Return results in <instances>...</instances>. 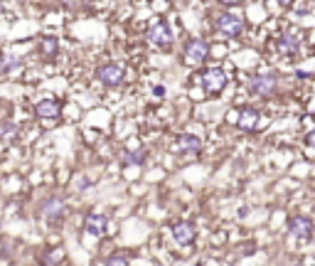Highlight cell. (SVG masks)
<instances>
[{
    "mask_svg": "<svg viewBox=\"0 0 315 266\" xmlns=\"http://www.w3.org/2000/svg\"><path fill=\"white\" fill-rule=\"evenodd\" d=\"M247 89L252 91L253 96H273L276 94V89H278V79H276V74H258V76H252L249 79V84H247Z\"/></svg>",
    "mask_w": 315,
    "mask_h": 266,
    "instance_id": "cell-1",
    "label": "cell"
},
{
    "mask_svg": "<svg viewBox=\"0 0 315 266\" xmlns=\"http://www.w3.org/2000/svg\"><path fill=\"white\" fill-rule=\"evenodd\" d=\"M96 76L101 79V84H106L109 89H114V86H121V84H124V79H126V69H124L121 65H116V62H109V65L99 66Z\"/></svg>",
    "mask_w": 315,
    "mask_h": 266,
    "instance_id": "cell-2",
    "label": "cell"
},
{
    "mask_svg": "<svg viewBox=\"0 0 315 266\" xmlns=\"http://www.w3.org/2000/svg\"><path fill=\"white\" fill-rule=\"evenodd\" d=\"M217 30H219L222 35H227V37H237V35L244 32V20H242L239 15L224 12V15H219V20H217Z\"/></svg>",
    "mask_w": 315,
    "mask_h": 266,
    "instance_id": "cell-3",
    "label": "cell"
},
{
    "mask_svg": "<svg viewBox=\"0 0 315 266\" xmlns=\"http://www.w3.org/2000/svg\"><path fill=\"white\" fill-rule=\"evenodd\" d=\"M204 79V89L209 91V94H219L224 86H227V74L219 69V66H212V69H207L204 74H202Z\"/></svg>",
    "mask_w": 315,
    "mask_h": 266,
    "instance_id": "cell-4",
    "label": "cell"
},
{
    "mask_svg": "<svg viewBox=\"0 0 315 266\" xmlns=\"http://www.w3.org/2000/svg\"><path fill=\"white\" fill-rule=\"evenodd\" d=\"M207 55H209V45H207V40L194 37V40H189L188 45H185V57H188L192 65L204 62V57H207Z\"/></svg>",
    "mask_w": 315,
    "mask_h": 266,
    "instance_id": "cell-5",
    "label": "cell"
},
{
    "mask_svg": "<svg viewBox=\"0 0 315 266\" xmlns=\"http://www.w3.org/2000/svg\"><path fill=\"white\" fill-rule=\"evenodd\" d=\"M148 40H150L155 47H170V42H173V32H170L168 22H158V25H153V27L148 30Z\"/></svg>",
    "mask_w": 315,
    "mask_h": 266,
    "instance_id": "cell-6",
    "label": "cell"
},
{
    "mask_svg": "<svg viewBox=\"0 0 315 266\" xmlns=\"http://www.w3.org/2000/svg\"><path fill=\"white\" fill-rule=\"evenodd\" d=\"M288 232L296 239H311L313 237V222L308 217H291L288 219Z\"/></svg>",
    "mask_w": 315,
    "mask_h": 266,
    "instance_id": "cell-7",
    "label": "cell"
},
{
    "mask_svg": "<svg viewBox=\"0 0 315 266\" xmlns=\"http://www.w3.org/2000/svg\"><path fill=\"white\" fill-rule=\"evenodd\" d=\"M84 229H86V234L101 239V237L106 234V229H109V219H106L104 214H89L86 222H84Z\"/></svg>",
    "mask_w": 315,
    "mask_h": 266,
    "instance_id": "cell-8",
    "label": "cell"
},
{
    "mask_svg": "<svg viewBox=\"0 0 315 266\" xmlns=\"http://www.w3.org/2000/svg\"><path fill=\"white\" fill-rule=\"evenodd\" d=\"M194 237H197V232H194V227L189 224V222H178L175 227H173V239L180 244V247H188L194 242Z\"/></svg>",
    "mask_w": 315,
    "mask_h": 266,
    "instance_id": "cell-9",
    "label": "cell"
},
{
    "mask_svg": "<svg viewBox=\"0 0 315 266\" xmlns=\"http://www.w3.org/2000/svg\"><path fill=\"white\" fill-rule=\"evenodd\" d=\"M60 101L57 99H42L37 106H35V114L40 116V119H57L60 116Z\"/></svg>",
    "mask_w": 315,
    "mask_h": 266,
    "instance_id": "cell-10",
    "label": "cell"
},
{
    "mask_svg": "<svg viewBox=\"0 0 315 266\" xmlns=\"http://www.w3.org/2000/svg\"><path fill=\"white\" fill-rule=\"evenodd\" d=\"M178 145H180V150H183L185 155H197V153L202 150V140H199L197 135H180Z\"/></svg>",
    "mask_w": 315,
    "mask_h": 266,
    "instance_id": "cell-11",
    "label": "cell"
},
{
    "mask_svg": "<svg viewBox=\"0 0 315 266\" xmlns=\"http://www.w3.org/2000/svg\"><path fill=\"white\" fill-rule=\"evenodd\" d=\"M256 124H258V111L256 109H244L239 114V119H237V126L244 129V131H253Z\"/></svg>",
    "mask_w": 315,
    "mask_h": 266,
    "instance_id": "cell-12",
    "label": "cell"
},
{
    "mask_svg": "<svg viewBox=\"0 0 315 266\" xmlns=\"http://www.w3.org/2000/svg\"><path fill=\"white\" fill-rule=\"evenodd\" d=\"M298 47H301V37L293 35V32H288V35H283V37L278 40V50H281L283 55H296Z\"/></svg>",
    "mask_w": 315,
    "mask_h": 266,
    "instance_id": "cell-13",
    "label": "cell"
},
{
    "mask_svg": "<svg viewBox=\"0 0 315 266\" xmlns=\"http://www.w3.org/2000/svg\"><path fill=\"white\" fill-rule=\"evenodd\" d=\"M40 50H42V55H45V57H55V55H57V50H60L57 37H45V40L40 42Z\"/></svg>",
    "mask_w": 315,
    "mask_h": 266,
    "instance_id": "cell-14",
    "label": "cell"
},
{
    "mask_svg": "<svg viewBox=\"0 0 315 266\" xmlns=\"http://www.w3.org/2000/svg\"><path fill=\"white\" fill-rule=\"evenodd\" d=\"M20 65H22L20 60H5V62H0V74H5V71H12V69H17Z\"/></svg>",
    "mask_w": 315,
    "mask_h": 266,
    "instance_id": "cell-15",
    "label": "cell"
},
{
    "mask_svg": "<svg viewBox=\"0 0 315 266\" xmlns=\"http://www.w3.org/2000/svg\"><path fill=\"white\" fill-rule=\"evenodd\" d=\"M15 133H17V129L12 124H0V135L2 138H15Z\"/></svg>",
    "mask_w": 315,
    "mask_h": 266,
    "instance_id": "cell-16",
    "label": "cell"
},
{
    "mask_svg": "<svg viewBox=\"0 0 315 266\" xmlns=\"http://www.w3.org/2000/svg\"><path fill=\"white\" fill-rule=\"evenodd\" d=\"M143 160H145V153H128V155H126L128 165H140Z\"/></svg>",
    "mask_w": 315,
    "mask_h": 266,
    "instance_id": "cell-17",
    "label": "cell"
},
{
    "mask_svg": "<svg viewBox=\"0 0 315 266\" xmlns=\"http://www.w3.org/2000/svg\"><path fill=\"white\" fill-rule=\"evenodd\" d=\"M128 264V257H111L109 259V266H124Z\"/></svg>",
    "mask_w": 315,
    "mask_h": 266,
    "instance_id": "cell-18",
    "label": "cell"
},
{
    "mask_svg": "<svg viewBox=\"0 0 315 266\" xmlns=\"http://www.w3.org/2000/svg\"><path fill=\"white\" fill-rule=\"evenodd\" d=\"M306 143H308L311 148H315V129H313L311 133H308V135H306Z\"/></svg>",
    "mask_w": 315,
    "mask_h": 266,
    "instance_id": "cell-19",
    "label": "cell"
},
{
    "mask_svg": "<svg viewBox=\"0 0 315 266\" xmlns=\"http://www.w3.org/2000/svg\"><path fill=\"white\" fill-rule=\"evenodd\" d=\"M219 2H224V5H229V7H234V5H242V0H219Z\"/></svg>",
    "mask_w": 315,
    "mask_h": 266,
    "instance_id": "cell-20",
    "label": "cell"
},
{
    "mask_svg": "<svg viewBox=\"0 0 315 266\" xmlns=\"http://www.w3.org/2000/svg\"><path fill=\"white\" fill-rule=\"evenodd\" d=\"M153 91H155V96H163V94H165V89H163V86H155Z\"/></svg>",
    "mask_w": 315,
    "mask_h": 266,
    "instance_id": "cell-21",
    "label": "cell"
},
{
    "mask_svg": "<svg viewBox=\"0 0 315 266\" xmlns=\"http://www.w3.org/2000/svg\"><path fill=\"white\" fill-rule=\"evenodd\" d=\"M276 2H281V5H291L293 0H276Z\"/></svg>",
    "mask_w": 315,
    "mask_h": 266,
    "instance_id": "cell-22",
    "label": "cell"
},
{
    "mask_svg": "<svg viewBox=\"0 0 315 266\" xmlns=\"http://www.w3.org/2000/svg\"><path fill=\"white\" fill-rule=\"evenodd\" d=\"M168 2H170V0H168Z\"/></svg>",
    "mask_w": 315,
    "mask_h": 266,
    "instance_id": "cell-23",
    "label": "cell"
}]
</instances>
